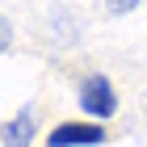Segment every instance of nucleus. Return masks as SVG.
Segmentation results:
<instances>
[{"label": "nucleus", "mask_w": 147, "mask_h": 147, "mask_svg": "<svg viewBox=\"0 0 147 147\" xmlns=\"http://www.w3.org/2000/svg\"><path fill=\"white\" fill-rule=\"evenodd\" d=\"M34 126H38L34 122V109L25 105L17 118L4 122V147H30V143H34Z\"/></svg>", "instance_id": "nucleus-3"}, {"label": "nucleus", "mask_w": 147, "mask_h": 147, "mask_svg": "<svg viewBox=\"0 0 147 147\" xmlns=\"http://www.w3.org/2000/svg\"><path fill=\"white\" fill-rule=\"evenodd\" d=\"M51 147H92V143H105V130L101 122H59L51 135H46Z\"/></svg>", "instance_id": "nucleus-2"}, {"label": "nucleus", "mask_w": 147, "mask_h": 147, "mask_svg": "<svg viewBox=\"0 0 147 147\" xmlns=\"http://www.w3.org/2000/svg\"><path fill=\"white\" fill-rule=\"evenodd\" d=\"M80 109L88 113L92 122H105V118H113L118 113V92H113L109 76H84L80 80Z\"/></svg>", "instance_id": "nucleus-1"}]
</instances>
